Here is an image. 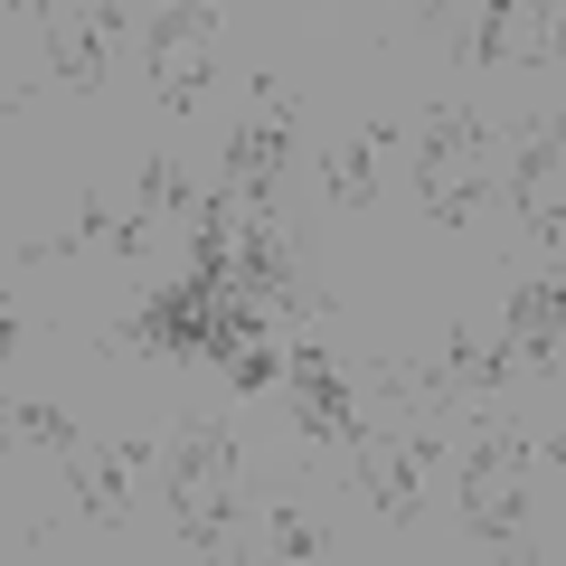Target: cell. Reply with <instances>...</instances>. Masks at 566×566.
<instances>
[{
  "label": "cell",
  "mask_w": 566,
  "mask_h": 566,
  "mask_svg": "<svg viewBox=\"0 0 566 566\" xmlns=\"http://www.w3.org/2000/svg\"><path fill=\"white\" fill-rule=\"evenodd\" d=\"M491 123L472 114V104H434V114L416 123V208L434 227H472L491 199Z\"/></svg>",
  "instance_id": "cell-1"
},
{
  "label": "cell",
  "mask_w": 566,
  "mask_h": 566,
  "mask_svg": "<svg viewBox=\"0 0 566 566\" xmlns=\"http://www.w3.org/2000/svg\"><path fill=\"white\" fill-rule=\"evenodd\" d=\"M161 482H170L180 547H227V528H237V434H227V416H189L170 434Z\"/></svg>",
  "instance_id": "cell-2"
},
{
  "label": "cell",
  "mask_w": 566,
  "mask_h": 566,
  "mask_svg": "<svg viewBox=\"0 0 566 566\" xmlns=\"http://www.w3.org/2000/svg\"><path fill=\"white\" fill-rule=\"evenodd\" d=\"M528 520V434L501 416L472 424V444H463V528L482 547H510Z\"/></svg>",
  "instance_id": "cell-3"
},
{
  "label": "cell",
  "mask_w": 566,
  "mask_h": 566,
  "mask_svg": "<svg viewBox=\"0 0 566 566\" xmlns=\"http://www.w3.org/2000/svg\"><path fill=\"white\" fill-rule=\"evenodd\" d=\"M142 39H151V104L189 114L208 85V48H218V0H161Z\"/></svg>",
  "instance_id": "cell-4"
},
{
  "label": "cell",
  "mask_w": 566,
  "mask_h": 566,
  "mask_svg": "<svg viewBox=\"0 0 566 566\" xmlns=\"http://www.w3.org/2000/svg\"><path fill=\"white\" fill-rule=\"evenodd\" d=\"M424 453H434V434H424V424H359V434H349V472H359V491L378 501L387 528H416Z\"/></svg>",
  "instance_id": "cell-5"
},
{
  "label": "cell",
  "mask_w": 566,
  "mask_h": 566,
  "mask_svg": "<svg viewBox=\"0 0 566 566\" xmlns=\"http://www.w3.org/2000/svg\"><path fill=\"white\" fill-rule=\"evenodd\" d=\"M510 199H520V227L547 245V255H566V123L538 114L520 123V142H510Z\"/></svg>",
  "instance_id": "cell-6"
},
{
  "label": "cell",
  "mask_w": 566,
  "mask_h": 566,
  "mask_svg": "<svg viewBox=\"0 0 566 566\" xmlns=\"http://www.w3.org/2000/svg\"><path fill=\"white\" fill-rule=\"evenodd\" d=\"M293 85H255L245 95V123L227 133V189H237L245 208L255 199H274V180H283V161H293Z\"/></svg>",
  "instance_id": "cell-7"
},
{
  "label": "cell",
  "mask_w": 566,
  "mask_h": 566,
  "mask_svg": "<svg viewBox=\"0 0 566 566\" xmlns=\"http://www.w3.org/2000/svg\"><path fill=\"white\" fill-rule=\"evenodd\" d=\"M48 57H57V76L76 85V95H95L104 76H114V48H123V0H57V10H48Z\"/></svg>",
  "instance_id": "cell-8"
},
{
  "label": "cell",
  "mask_w": 566,
  "mask_h": 566,
  "mask_svg": "<svg viewBox=\"0 0 566 566\" xmlns=\"http://www.w3.org/2000/svg\"><path fill=\"white\" fill-rule=\"evenodd\" d=\"M57 463H66V491H76L85 520H95V528H123V510H133V472H142V444H95V434H76Z\"/></svg>",
  "instance_id": "cell-9"
},
{
  "label": "cell",
  "mask_w": 566,
  "mask_h": 566,
  "mask_svg": "<svg viewBox=\"0 0 566 566\" xmlns=\"http://www.w3.org/2000/svg\"><path fill=\"white\" fill-rule=\"evenodd\" d=\"M557 340H566V274H528L501 312V349H510V368H538V359H557Z\"/></svg>",
  "instance_id": "cell-10"
},
{
  "label": "cell",
  "mask_w": 566,
  "mask_h": 566,
  "mask_svg": "<svg viewBox=\"0 0 566 566\" xmlns=\"http://www.w3.org/2000/svg\"><path fill=\"white\" fill-rule=\"evenodd\" d=\"M547 29H557V0H482L472 57L482 66H547Z\"/></svg>",
  "instance_id": "cell-11"
},
{
  "label": "cell",
  "mask_w": 566,
  "mask_h": 566,
  "mask_svg": "<svg viewBox=\"0 0 566 566\" xmlns=\"http://www.w3.org/2000/svg\"><path fill=\"white\" fill-rule=\"evenodd\" d=\"M387 142H397V123H359V133H349L340 151H331V161H322V189H331V199H340V208H368V199H378Z\"/></svg>",
  "instance_id": "cell-12"
},
{
  "label": "cell",
  "mask_w": 566,
  "mask_h": 566,
  "mask_svg": "<svg viewBox=\"0 0 566 566\" xmlns=\"http://www.w3.org/2000/svg\"><path fill=\"white\" fill-rule=\"evenodd\" d=\"M264 547H274V557H322V528H312L303 510H264Z\"/></svg>",
  "instance_id": "cell-13"
},
{
  "label": "cell",
  "mask_w": 566,
  "mask_h": 566,
  "mask_svg": "<svg viewBox=\"0 0 566 566\" xmlns=\"http://www.w3.org/2000/svg\"><path fill=\"white\" fill-rule=\"evenodd\" d=\"M10 424H20V444H48V453H66V444H76V424H66L57 406H39V397H29Z\"/></svg>",
  "instance_id": "cell-14"
},
{
  "label": "cell",
  "mask_w": 566,
  "mask_h": 566,
  "mask_svg": "<svg viewBox=\"0 0 566 566\" xmlns=\"http://www.w3.org/2000/svg\"><path fill=\"white\" fill-rule=\"evenodd\" d=\"M547 66L566 76V0H557V29H547Z\"/></svg>",
  "instance_id": "cell-15"
},
{
  "label": "cell",
  "mask_w": 566,
  "mask_h": 566,
  "mask_svg": "<svg viewBox=\"0 0 566 566\" xmlns=\"http://www.w3.org/2000/svg\"><path fill=\"white\" fill-rule=\"evenodd\" d=\"M48 10H57V0H10V20H48Z\"/></svg>",
  "instance_id": "cell-16"
},
{
  "label": "cell",
  "mask_w": 566,
  "mask_h": 566,
  "mask_svg": "<svg viewBox=\"0 0 566 566\" xmlns=\"http://www.w3.org/2000/svg\"><path fill=\"white\" fill-rule=\"evenodd\" d=\"M406 10H416V20H434V10H444V0H406Z\"/></svg>",
  "instance_id": "cell-17"
}]
</instances>
